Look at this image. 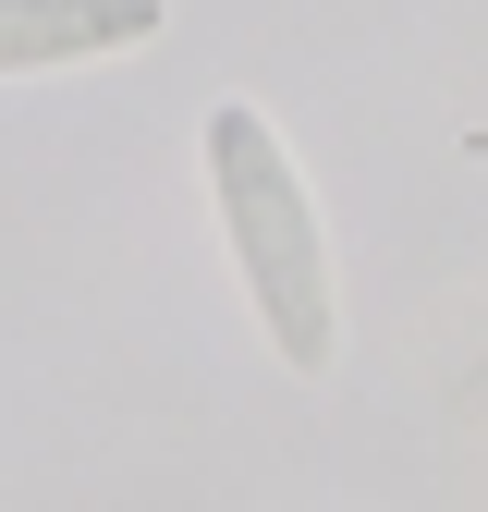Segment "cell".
Masks as SVG:
<instances>
[{"mask_svg":"<svg viewBox=\"0 0 488 512\" xmlns=\"http://www.w3.org/2000/svg\"><path fill=\"white\" fill-rule=\"evenodd\" d=\"M208 208H220V244H232V269L244 293H257L269 317V342L293 378H330L342 354V305H330V232H318V196H305V171L281 147V122L257 98H220L208 110Z\"/></svg>","mask_w":488,"mask_h":512,"instance_id":"6da1fadb","label":"cell"},{"mask_svg":"<svg viewBox=\"0 0 488 512\" xmlns=\"http://www.w3.org/2000/svg\"><path fill=\"white\" fill-rule=\"evenodd\" d=\"M159 0H0V74H61V61L147 49Z\"/></svg>","mask_w":488,"mask_h":512,"instance_id":"7a4b0ae2","label":"cell"}]
</instances>
